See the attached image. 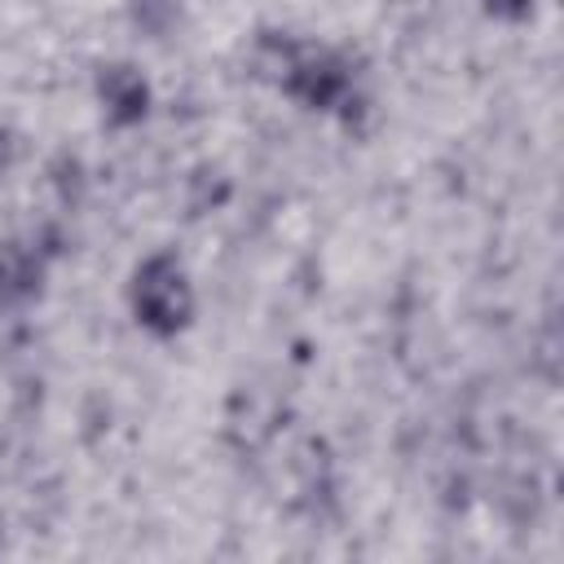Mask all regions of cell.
<instances>
[{
    "mask_svg": "<svg viewBox=\"0 0 564 564\" xmlns=\"http://www.w3.org/2000/svg\"><path fill=\"white\" fill-rule=\"evenodd\" d=\"M128 304H132V317L150 335H159V339L181 335L194 322V286H189L181 256L176 251H150L132 269Z\"/></svg>",
    "mask_w": 564,
    "mask_h": 564,
    "instance_id": "6da1fadb",
    "label": "cell"
},
{
    "mask_svg": "<svg viewBox=\"0 0 564 564\" xmlns=\"http://www.w3.org/2000/svg\"><path fill=\"white\" fill-rule=\"evenodd\" d=\"M282 93L291 101L308 106V110H335L352 93V66L330 48L304 44L295 66H291V75L282 79Z\"/></svg>",
    "mask_w": 564,
    "mask_h": 564,
    "instance_id": "7a4b0ae2",
    "label": "cell"
},
{
    "mask_svg": "<svg viewBox=\"0 0 564 564\" xmlns=\"http://www.w3.org/2000/svg\"><path fill=\"white\" fill-rule=\"evenodd\" d=\"M97 101L110 128H137L150 115V84L132 62H106L97 70Z\"/></svg>",
    "mask_w": 564,
    "mask_h": 564,
    "instance_id": "3957f363",
    "label": "cell"
},
{
    "mask_svg": "<svg viewBox=\"0 0 564 564\" xmlns=\"http://www.w3.org/2000/svg\"><path fill=\"white\" fill-rule=\"evenodd\" d=\"M44 278V260L35 256V247L22 242H0V304H22L40 291Z\"/></svg>",
    "mask_w": 564,
    "mask_h": 564,
    "instance_id": "277c9868",
    "label": "cell"
},
{
    "mask_svg": "<svg viewBox=\"0 0 564 564\" xmlns=\"http://www.w3.org/2000/svg\"><path fill=\"white\" fill-rule=\"evenodd\" d=\"M300 48H304V44H300V40H291V35H282V31H260V35L251 40L247 66H251V75H256V79H264V84L282 88V79L291 75V66H295Z\"/></svg>",
    "mask_w": 564,
    "mask_h": 564,
    "instance_id": "5b68a950",
    "label": "cell"
},
{
    "mask_svg": "<svg viewBox=\"0 0 564 564\" xmlns=\"http://www.w3.org/2000/svg\"><path fill=\"white\" fill-rule=\"evenodd\" d=\"M225 198H229V176H225L220 167H198V172L189 176V212H194V216L220 207Z\"/></svg>",
    "mask_w": 564,
    "mask_h": 564,
    "instance_id": "8992f818",
    "label": "cell"
},
{
    "mask_svg": "<svg viewBox=\"0 0 564 564\" xmlns=\"http://www.w3.org/2000/svg\"><path fill=\"white\" fill-rule=\"evenodd\" d=\"M132 18H137L141 31L167 35L176 26V18H181V4L176 0H132Z\"/></svg>",
    "mask_w": 564,
    "mask_h": 564,
    "instance_id": "52a82bcc",
    "label": "cell"
},
{
    "mask_svg": "<svg viewBox=\"0 0 564 564\" xmlns=\"http://www.w3.org/2000/svg\"><path fill=\"white\" fill-rule=\"evenodd\" d=\"M485 9L494 18H502V22H520V18L533 13V0H485Z\"/></svg>",
    "mask_w": 564,
    "mask_h": 564,
    "instance_id": "ba28073f",
    "label": "cell"
},
{
    "mask_svg": "<svg viewBox=\"0 0 564 564\" xmlns=\"http://www.w3.org/2000/svg\"><path fill=\"white\" fill-rule=\"evenodd\" d=\"M9 159H13V141H9V132H0V172L9 167Z\"/></svg>",
    "mask_w": 564,
    "mask_h": 564,
    "instance_id": "9c48e42d",
    "label": "cell"
}]
</instances>
